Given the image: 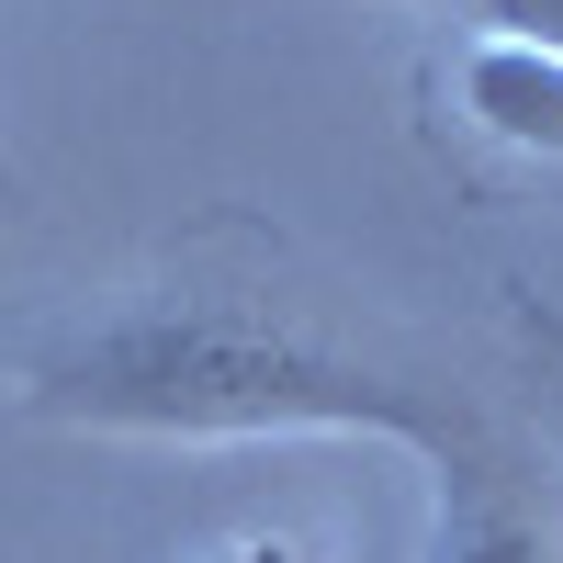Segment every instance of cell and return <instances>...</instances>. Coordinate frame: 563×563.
<instances>
[{
  "label": "cell",
  "instance_id": "6da1fadb",
  "mask_svg": "<svg viewBox=\"0 0 563 563\" xmlns=\"http://www.w3.org/2000/svg\"><path fill=\"white\" fill-rule=\"evenodd\" d=\"M12 417L79 440H158V451H238V440H384L417 474H451L485 440H507V417H485L462 384H429L384 350L339 339L316 305L271 294V271L214 282L180 260L169 282L124 294L113 316H90L79 339H57Z\"/></svg>",
  "mask_w": 563,
  "mask_h": 563
},
{
  "label": "cell",
  "instance_id": "7a4b0ae2",
  "mask_svg": "<svg viewBox=\"0 0 563 563\" xmlns=\"http://www.w3.org/2000/svg\"><path fill=\"white\" fill-rule=\"evenodd\" d=\"M417 102H429V135L462 147L474 169L552 180L563 192V57L552 45L462 23V34H440L429 57H417Z\"/></svg>",
  "mask_w": 563,
  "mask_h": 563
},
{
  "label": "cell",
  "instance_id": "3957f363",
  "mask_svg": "<svg viewBox=\"0 0 563 563\" xmlns=\"http://www.w3.org/2000/svg\"><path fill=\"white\" fill-rule=\"evenodd\" d=\"M417 563H563V485L507 429L429 485V552Z\"/></svg>",
  "mask_w": 563,
  "mask_h": 563
},
{
  "label": "cell",
  "instance_id": "277c9868",
  "mask_svg": "<svg viewBox=\"0 0 563 563\" xmlns=\"http://www.w3.org/2000/svg\"><path fill=\"white\" fill-rule=\"evenodd\" d=\"M474 23H496V34L552 45V57H563V0H474Z\"/></svg>",
  "mask_w": 563,
  "mask_h": 563
},
{
  "label": "cell",
  "instance_id": "5b68a950",
  "mask_svg": "<svg viewBox=\"0 0 563 563\" xmlns=\"http://www.w3.org/2000/svg\"><path fill=\"white\" fill-rule=\"evenodd\" d=\"M519 327H530V350H541V384H552V417H563V305L519 294Z\"/></svg>",
  "mask_w": 563,
  "mask_h": 563
},
{
  "label": "cell",
  "instance_id": "8992f818",
  "mask_svg": "<svg viewBox=\"0 0 563 563\" xmlns=\"http://www.w3.org/2000/svg\"><path fill=\"white\" fill-rule=\"evenodd\" d=\"M203 563H316L294 530H249V541H225V552H203Z\"/></svg>",
  "mask_w": 563,
  "mask_h": 563
}]
</instances>
